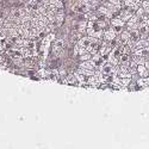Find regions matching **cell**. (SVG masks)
Here are the masks:
<instances>
[{
    "instance_id": "1",
    "label": "cell",
    "mask_w": 149,
    "mask_h": 149,
    "mask_svg": "<svg viewBox=\"0 0 149 149\" xmlns=\"http://www.w3.org/2000/svg\"><path fill=\"white\" fill-rule=\"evenodd\" d=\"M135 15V11L132 10V8H130V7H123V8H120L119 10V12H118V17L123 20V22H128L132 16Z\"/></svg>"
},
{
    "instance_id": "2",
    "label": "cell",
    "mask_w": 149,
    "mask_h": 149,
    "mask_svg": "<svg viewBox=\"0 0 149 149\" xmlns=\"http://www.w3.org/2000/svg\"><path fill=\"white\" fill-rule=\"evenodd\" d=\"M124 23L119 17H115V18H111V28H112L117 35H119L122 31H123V28H124Z\"/></svg>"
},
{
    "instance_id": "3",
    "label": "cell",
    "mask_w": 149,
    "mask_h": 149,
    "mask_svg": "<svg viewBox=\"0 0 149 149\" xmlns=\"http://www.w3.org/2000/svg\"><path fill=\"white\" fill-rule=\"evenodd\" d=\"M91 43H92V40H91V37L88 36V37H80V40H79V42H78V45L81 48V49H87L90 45H91Z\"/></svg>"
},
{
    "instance_id": "4",
    "label": "cell",
    "mask_w": 149,
    "mask_h": 149,
    "mask_svg": "<svg viewBox=\"0 0 149 149\" xmlns=\"http://www.w3.org/2000/svg\"><path fill=\"white\" fill-rule=\"evenodd\" d=\"M129 40H130V31H128V30H123L118 36L119 44H125L129 42Z\"/></svg>"
},
{
    "instance_id": "5",
    "label": "cell",
    "mask_w": 149,
    "mask_h": 149,
    "mask_svg": "<svg viewBox=\"0 0 149 149\" xmlns=\"http://www.w3.org/2000/svg\"><path fill=\"white\" fill-rule=\"evenodd\" d=\"M117 37V32L112 29V28H110V29H107V30H105L104 31V40H106V41H112V40H115Z\"/></svg>"
},
{
    "instance_id": "6",
    "label": "cell",
    "mask_w": 149,
    "mask_h": 149,
    "mask_svg": "<svg viewBox=\"0 0 149 149\" xmlns=\"http://www.w3.org/2000/svg\"><path fill=\"white\" fill-rule=\"evenodd\" d=\"M141 38H142V37H141V33H140L139 29H135V30H131L130 31V40H129V42L136 43L137 41H140Z\"/></svg>"
},
{
    "instance_id": "7",
    "label": "cell",
    "mask_w": 149,
    "mask_h": 149,
    "mask_svg": "<svg viewBox=\"0 0 149 149\" xmlns=\"http://www.w3.org/2000/svg\"><path fill=\"white\" fill-rule=\"evenodd\" d=\"M136 73H137L141 78H147V77H149V70L146 68L144 65H137V69H136Z\"/></svg>"
},
{
    "instance_id": "8",
    "label": "cell",
    "mask_w": 149,
    "mask_h": 149,
    "mask_svg": "<svg viewBox=\"0 0 149 149\" xmlns=\"http://www.w3.org/2000/svg\"><path fill=\"white\" fill-rule=\"evenodd\" d=\"M80 68H84V69H90V70H95V65L94 62L91 61V60H86V61H82L81 65H80Z\"/></svg>"
},
{
    "instance_id": "9",
    "label": "cell",
    "mask_w": 149,
    "mask_h": 149,
    "mask_svg": "<svg viewBox=\"0 0 149 149\" xmlns=\"http://www.w3.org/2000/svg\"><path fill=\"white\" fill-rule=\"evenodd\" d=\"M52 41H55V35H54V33H49V35L45 37V38L43 40V42H42V48H43V49L48 48Z\"/></svg>"
},
{
    "instance_id": "10",
    "label": "cell",
    "mask_w": 149,
    "mask_h": 149,
    "mask_svg": "<svg viewBox=\"0 0 149 149\" xmlns=\"http://www.w3.org/2000/svg\"><path fill=\"white\" fill-rule=\"evenodd\" d=\"M54 47H53V50H54V53H58L62 48H63V45H65V42H63V40H56L55 42H54V44H53Z\"/></svg>"
},
{
    "instance_id": "11",
    "label": "cell",
    "mask_w": 149,
    "mask_h": 149,
    "mask_svg": "<svg viewBox=\"0 0 149 149\" xmlns=\"http://www.w3.org/2000/svg\"><path fill=\"white\" fill-rule=\"evenodd\" d=\"M131 60V54H122L119 56V65L120 63H128V62Z\"/></svg>"
},
{
    "instance_id": "12",
    "label": "cell",
    "mask_w": 149,
    "mask_h": 149,
    "mask_svg": "<svg viewBox=\"0 0 149 149\" xmlns=\"http://www.w3.org/2000/svg\"><path fill=\"white\" fill-rule=\"evenodd\" d=\"M79 1H80V3H82V4L88 5V6L92 8V7H95V6L98 5L99 0H79Z\"/></svg>"
},
{
    "instance_id": "13",
    "label": "cell",
    "mask_w": 149,
    "mask_h": 149,
    "mask_svg": "<svg viewBox=\"0 0 149 149\" xmlns=\"http://www.w3.org/2000/svg\"><path fill=\"white\" fill-rule=\"evenodd\" d=\"M77 80H78V79H77V77L74 75V74H69V75L66 78L65 82H66V84H75Z\"/></svg>"
},
{
    "instance_id": "14",
    "label": "cell",
    "mask_w": 149,
    "mask_h": 149,
    "mask_svg": "<svg viewBox=\"0 0 149 149\" xmlns=\"http://www.w3.org/2000/svg\"><path fill=\"white\" fill-rule=\"evenodd\" d=\"M144 11H146V13H148L149 12V0H142V5H141Z\"/></svg>"
},
{
    "instance_id": "15",
    "label": "cell",
    "mask_w": 149,
    "mask_h": 149,
    "mask_svg": "<svg viewBox=\"0 0 149 149\" xmlns=\"http://www.w3.org/2000/svg\"><path fill=\"white\" fill-rule=\"evenodd\" d=\"M57 8H62L63 7V0H55V4H54Z\"/></svg>"
},
{
    "instance_id": "16",
    "label": "cell",
    "mask_w": 149,
    "mask_h": 149,
    "mask_svg": "<svg viewBox=\"0 0 149 149\" xmlns=\"http://www.w3.org/2000/svg\"><path fill=\"white\" fill-rule=\"evenodd\" d=\"M80 53H81V48L78 44H75V47H74V55H80Z\"/></svg>"
},
{
    "instance_id": "17",
    "label": "cell",
    "mask_w": 149,
    "mask_h": 149,
    "mask_svg": "<svg viewBox=\"0 0 149 149\" xmlns=\"http://www.w3.org/2000/svg\"><path fill=\"white\" fill-rule=\"evenodd\" d=\"M144 66H146V68L149 70V58H148V60H146V62H144Z\"/></svg>"
},
{
    "instance_id": "18",
    "label": "cell",
    "mask_w": 149,
    "mask_h": 149,
    "mask_svg": "<svg viewBox=\"0 0 149 149\" xmlns=\"http://www.w3.org/2000/svg\"><path fill=\"white\" fill-rule=\"evenodd\" d=\"M17 1H20V3H25V1H28V0H17Z\"/></svg>"
},
{
    "instance_id": "19",
    "label": "cell",
    "mask_w": 149,
    "mask_h": 149,
    "mask_svg": "<svg viewBox=\"0 0 149 149\" xmlns=\"http://www.w3.org/2000/svg\"><path fill=\"white\" fill-rule=\"evenodd\" d=\"M148 15H149V12H148Z\"/></svg>"
}]
</instances>
